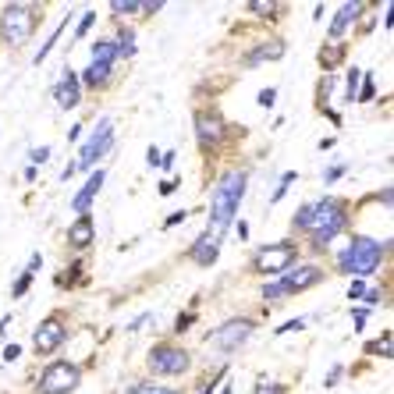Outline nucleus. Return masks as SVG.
Segmentation results:
<instances>
[{"label":"nucleus","instance_id":"1","mask_svg":"<svg viewBox=\"0 0 394 394\" xmlns=\"http://www.w3.org/2000/svg\"><path fill=\"white\" fill-rule=\"evenodd\" d=\"M245 181H248L245 171H227L217 181L213 199H210V224H206V238L220 242L227 235V227L235 224V213H238L242 196H245Z\"/></svg>","mask_w":394,"mask_h":394},{"label":"nucleus","instance_id":"2","mask_svg":"<svg viewBox=\"0 0 394 394\" xmlns=\"http://www.w3.org/2000/svg\"><path fill=\"white\" fill-rule=\"evenodd\" d=\"M351 224V206L341 196H323L320 202H313V220H309V238H313V248L323 253V248L334 242L341 231H348Z\"/></svg>","mask_w":394,"mask_h":394},{"label":"nucleus","instance_id":"3","mask_svg":"<svg viewBox=\"0 0 394 394\" xmlns=\"http://www.w3.org/2000/svg\"><path fill=\"white\" fill-rule=\"evenodd\" d=\"M384 256H387V242H377L369 235H356L345 245V253L338 256V270L351 274V277H369V274L380 270Z\"/></svg>","mask_w":394,"mask_h":394},{"label":"nucleus","instance_id":"4","mask_svg":"<svg viewBox=\"0 0 394 394\" xmlns=\"http://www.w3.org/2000/svg\"><path fill=\"white\" fill-rule=\"evenodd\" d=\"M299 263V242H270L253 253L248 259V274H259V277H281L288 274L292 266Z\"/></svg>","mask_w":394,"mask_h":394},{"label":"nucleus","instance_id":"5","mask_svg":"<svg viewBox=\"0 0 394 394\" xmlns=\"http://www.w3.org/2000/svg\"><path fill=\"white\" fill-rule=\"evenodd\" d=\"M39 22H43V14L32 4H8L4 14H0V39H4L8 47H22L32 39Z\"/></svg>","mask_w":394,"mask_h":394},{"label":"nucleus","instance_id":"6","mask_svg":"<svg viewBox=\"0 0 394 394\" xmlns=\"http://www.w3.org/2000/svg\"><path fill=\"white\" fill-rule=\"evenodd\" d=\"M146 366H150V373H157V377H181V373H189V366H192V351H185L174 341H160V345L150 348Z\"/></svg>","mask_w":394,"mask_h":394},{"label":"nucleus","instance_id":"7","mask_svg":"<svg viewBox=\"0 0 394 394\" xmlns=\"http://www.w3.org/2000/svg\"><path fill=\"white\" fill-rule=\"evenodd\" d=\"M82 384V366L68 359H54L36 380V394H71Z\"/></svg>","mask_w":394,"mask_h":394},{"label":"nucleus","instance_id":"8","mask_svg":"<svg viewBox=\"0 0 394 394\" xmlns=\"http://www.w3.org/2000/svg\"><path fill=\"white\" fill-rule=\"evenodd\" d=\"M196 139L202 153H213L220 142L227 139V121L217 107H199L196 111Z\"/></svg>","mask_w":394,"mask_h":394},{"label":"nucleus","instance_id":"9","mask_svg":"<svg viewBox=\"0 0 394 394\" xmlns=\"http://www.w3.org/2000/svg\"><path fill=\"white\" fill-rule=\"evenodd\" d=\"M114 146V121L111 117H103L100 124H96V132L82 142V150H78V160H75V171H89L93 163L103 157Z\"/></svg>","mask_w":394,"mask_h":394},{"label":"nucleus","instance_id":"10","mask_svg":"<svg viewBox=\"0 0 394 394\" xmlns=\"http://www.w3.org/2000/svg\"><path fill=\"white\" fill-rule=\"evenodd\" d=\"M253 330H256V323L248 320V316H238V320H227V323H220L213 334H206V341H213L220 351H235L238 345H245L248 338H253Z\"/></svg>","mask_w":394,"mask_h":394},{"label":"nucleus","instance_id":"11","mask_svg":"<svg viewBox=\"0 0 394 394\" xmlns=\"http://www.w3.org/2000/svg\"><path fill=\"white\" fill-rule=\"evenodd\" d=\"M68 341V327L60 316H50L36 327V334H32V348H36V356H54V351Z\"/></svg>","mask_w":394,"mask_h":394},{"label":"nucleus","instance_id":"12","mask_svg":"<svg viewBox=\"0 0 394 394\" xmlns=\"http://www.w3.org/2000/svg\"><path fill=\"white\" fill-rule=\"evenodd\" d=\"M323 281V266H316V263H302V266H295V270H288V274H281V292L284 295H299V292H305V288H316Z\"/></svg>","mask_w":394,"mask_h":394},{"label":"nucleus","instance_id":"13","mask_svg":"<svg viewBox=\"0 0 394 394\" xmlns=\"http://www.w3.org/2000/svg\"><path fill=\"white\" fill-rule=\"evenodd\" d=\"M54 100H57L65 111H75L78 103H82V86H78V71H75V68H65L60 82L54 86Z\"/></svg>","mask_w":394,"mask_h":394},{"label":"nucleus","instance_id":"14","mask_svg":"<svg viewBox=\"0 0 394 394\" xmlns=\"http://www.w3.org/2000/svg\"><path fill=\"white\" fill-rule=\"evenodd\" d=\"M284 54H288L284 39H263V43H256L253 50L242 57V65H245V68H256V65H263V60H281Z\"/></svg>","mask_w":394,"mask_h":394},{"label":"nucleus","instance_id":"15","mask_svg":"<svg viewBox=\"0 0 394 394\" xmlns=\"http://www.w3.org/2000/svg\"><path fill=\"white\" fill-rule=\"evenodd\" d=\"M93 242H96V227H93V217H89V213L75 217V224L68 227V245H71V248H89Z\"/></svg>","mask_w":394,"mask_h":394},{"label":"nucleus","instance_id":"16","mask_svg":"<svg viewBox=\"0 0 394 394\" xmlns=\"http://www.w3.org/2000/svg\"><path fill=\"white\" fill-rule=\"evenodd\" d=\"M366 11V4H341L338 18L330 22V43H341V36L348 32V25H356V18Z\"/></svg>","mask_w":394,"mask_h":394},{"label":"nucleus","instance_id":"17","mask_svg":"<svg viewBox=\"0 0 394 394\" xmlns=\"http://www.w3.org/2000/svg\"><path fill=\"white\" fill-rule=\"evenodd\" d=\"M217 256H220V242H213V238H196L192 242V248H189V259L196 263V266H213L217 263Z\"/></svg>","mask_w":394,"mask_h":394},{"label":"nucleus","instance_id":"18","mask_svg":"<svg viewBox=\"0 0 394 394\" xmlns=\"http://www.w3.org/2000/svg\"><path fill=\"white\" fill-rule=\"evenodd\" d=\"M103 178H107V174H103V171H96V174H89V181L86 185H82V192L71 199V210L82 217V213H89V206H93V199H96V192H100V185H103Z\"/></svg>","mask_w":394,"mask_h":394},{"label":"nucleus","instance_id":"19","mask_svg":"<svg viewBox=\"0 0 394 394\" xmlns=\"http://www.w3.org/2000/svg\"><path fill=\"white\" fill-rule=\"evenodd\" d=\"M107 82H111V68H103V65H89L78 75V86H89V89H103Z\"/></svg>","mask_w":394,"mask_h":394},{"label":"nucleus","instance_id":"20","mask_svg":"<svg viewBox=\"0 0 394 394\" xmlns=\"http://www.w3.org/2000/svg\"><path fill=\"white\" fill-rule=\"evenodd\" d=\"M114 60H117V47H114V39H96V43H93V65L114 68Z\"/></svg>","mask_w":394,"mask_h":394},{"label":"nucleus","instance_id":"21","mask_svg":"<svg viewBox=\"0 0 394 394\" xmlns=\"http://www.w3.org/2000/svg\"><path fill=\"white\" fill-rule=\"evenodd\" d=\"M248 11L259 14V18H270V22H277V18L288 11V4H274V0H248Z\"/></svg>","mask_w":394,"mask_h":394},{"label":"nucleus","instance_id":"22","mask_svg":"<svg viewBox=\"0 0 394 394\" xmlns=\"http://www.w3.org/2000/svg\"><path fill=\"white\" fill-rule=\"evenodd\" d=\"M341 60H345V43H323V50H320V65H323V71H334Z\"/></svg>","mask_w":394,"mask_h":394},{"label":"nucleus","instance_id":"23","mask_svg":"<svg viewBox=\"0 0 394 394\" xmlns=\"http://www.w3.org/2000/svg\"><path fill=\"white\" fill-rule=\"evenodd\" d=\"M114 47H117V57H135V32H132L128 25H121Z\"/></svg>","mask_w":394,"mask_h":394},{"label":"nucleus","instance_id":"24","mask_svg":"<svg viewBox=\"0 0 394 394\" xmlns=\"http://www.w3.org/2000/svg\"><path fill=\"white\" fill-rule=\"evenodd\" d=\"M128 394H181V391L163 387V384H150V380H139V384H132V387H128Z\"/></svg>","mask_w":394,"mask_h":394},{"label":"nucleus","instance_id":"25","mask_svg":"<svg viewBox=\"0 0 394 394\" xmlns=\"http://www.w3.org/2000/svg\"><path fill=\"white\" fill-rule=\"evenodd\" d=\"M65 29H68V18H65V22H60V25H57V29L50 32V39H47V43L39 47V54H36V65H43V60L50 57V50L57 47V39H60V32H65Z\"/></svg>","mask_w":394,"mask_h":394},{"label":"nucleus","instance_id":"26","mask_svg":"<svg viewBox=\"0 0 394 394\" xmlns=\"http://www.w3.org/2000/svg\"><path fill=\"white\" fill-rule=\"evenodd\" d=\"M309 220H313V202L299 206V213L292 217V231H305L309 235Z\"/></svg>","mask_w":394,"mask_h":394},{"label":"nucleus","instance_id":"27","mask_svg":"<svg viewBox=\"0 0 394 394\" xmlns=\"http://www.w3.org/2000/svg\"><path fill=\"white\" fill-rule=\"evenodd\" d=\"M359 82H362V71H359V68H351V71H348V78H345V100H356Z\"/></svg>","mask_w":394,"mask_h":394},{"label":"nucleus","instance_id":"28","mask_svg":"<svg viewBox=\"0 0 394 394\" xmlns=\"http://www.w3.org/2000/svg\"><path fill=\"white\" fill-rule=\"evenodd\" d=\"M377 351H380L384 359H391V330L384 334V341H369L366 345V356H377Z\"/></svg>","mask_w":394,"mask_h":394},{"label":"nucleus","instance_id":"29","mask_svg":"<svg viewBox=\"0 0 394 394\" xmlns=\"http://www.w3.org/2000/svg\"><path fill=\"white\" fill-rule=\"evenodd\" d=\"M295 181H299V174H295V171H284V174H281V185L274 189V202H281V199H284V192L292 189Z\"/></svg>","mask_w":394,"mask_h":394},{"label":"nucleus","instance_id":"30","mask_svg":"<svg viewBox=\"0 0 394 394\" xmlns=\"http://www.w3.org/2000/svg\"><path fill=\"white\" fill-rule=\"evenodd\" d=\"M253 394H288V387H284V384H277V380H256Z\"/></svg>","mask_w":394,"mask_h":394},{"label":"nucleus","instance_id":"31","mask_svg":"<svg viewBox=\"0 0 394 394\" xmlns=\"http://www.w3.org/2000/svg\"><path fill=\"white\" fill-rule=\"evenodd\" d=\"M111 11L114 14H135V11H142V4H135V0H111Z\"/></svg>","mask_w":394,"mask_h":394},{"label":"nucleus","instance_id":"32","mask_svg":"<svg viewBox=\"0 0 394 394\" xmlns=\"http://www.w3.org/2000/svg\"><path fill=\"white\" fill-rule=\"evenodd\" d=\"M93 22H96V11H86L82 14V22H78V29H75V39H82L89 29H93Z\"/></svg>","mask_w":394,"mask_h":394},{"label":"nucleus","instance_id":"33","mask_svg":"<svg viewBox=\"0 0 394 394\" xmlns=\"http://www.w3.org/2000/svg\"><path fill=\"white\" fill-rule=\"evenodd\" d=\"M256 103H259V107H266V111H270L274 103H277V89H274V86H270V89H259V100H256Z\"/></svg>","mask_w":394,"mask_h":394},{"label":"nucleus","instance_id":"34","mask_svg":"<svg viewBox=\"0 0 394 394\" xmlns=\"http://www.w3.org/2000/svg\"><path fill=\"white\" fill-rule=\"evenodd\" d=\"M263 299H270V302H284L288 295L281 292V284L274 281V284H266V288H263Z\"/></svg>","mask_w":394,"mask_h":394},{"label":"nucleus","instance_id":"35","mask_svg":"<svg viewBox=\"0 0 394 394\" xmlns=\"http://www.w3.org/2000/svg\"><path fill=\"white\" fill-rule=\"evenodd\" d=\"M373 93H377V89H373V78L366 75V78H362V89L356 93V100H359V103H369V100H373Z\"/></svg>","mask_w":394,"mask_h":394},{"label":"nucleus","instance_id":"36","mask_svg":"<svg viewBox=\"0 0 394 394\" xmlns=\"http://www.w3.org/2000/svg\"><path fill=\"white\" fill-rule=\"evenodd\" d=\"M29 284H32V277H29V274H22V277L14 281V288H11V295H14V299H22V295L29 292Z\"/></svg>","mask_w":394,"mask_h":394},{"label":"nucleus","instance_id":"37","mask_svg":"<svg viewBox=\"0 0 394 394\" xmlns=\"http://www.w3.org/2000/svg\"><path fill=\"white\" fill-rule=\"evenodd\" d=\"M196 320V313H181L178 320H174V334H185V330H189V323Z\"/></svg>","mask_w":394,"mask_h":394},{"label":"nucleus","instance_id":"38","mask_svg":"<svg viewBox=\"0 0 394 394\" xmlns=\"http://www.w3.org/2000/svg\"><path fill=\"white\" fill-rule=\"evenodd\" d=\"M29 160H32V163H47V160H50V146H36V150L29 153Z\"/></svg>","mask_w":394,"mask_h":394},{"label":"nucleus","instance_id":"39","mask_svg":"<svg viewBox=\"0 0 394 394\" xmlns=\"http://www.w3.org/2000/svg\"><path fill=\"white\" fill-rule=\"evenodd\" d=\"M302 327H305V320L299 316V320H288L284 327H277V334H292V330H302Z\"/></svg>","mask_w":394,"mask_h":394},{"label":"nucleus","instance_id":"40","mask_svg":"<svg viewBox=\"0 0 394 394\" xmlns=\"http://www.w3.org/2000/svg\"><path fill=\"white\" fill-rule=\"evenodd\" d=\"M345 171H348V167H345V163H334V167H330V171L323 174V181H338V178H341Z\"/></svg>","mask_w":394,"mask_h":394},{"label":"nucleus","instance_id":"41","mask_svg":"<svg viewBox=\"0 0 394 394\" xmlns=\"http://www.w3.org/2000/svg\"><path fill=\"white\" fill-rule=\"evenodd\" d=\"M341 373H345V366H334V369L327 373V384H323V387H338V377H341Z\"/></svg>","mask_w":394,"mask_h":394},{"label":"nucleus","instance_id":"42","mask_svg":"<svg viewBox=\"0 0 394 394\" xmlns=\"http://www.w3.org/2000/svg\"><path fill=\"white\" fill-rule=\"evenodd\" d=\"M39 266H43V256H39V253H32V259H29V270H25V274H29V277H32V274H39Z\"/></svg>","mask_w":394,"mask_h":394},{"label":"nucleus","instance_id":"43","mask_svg":"<svg viewBox=\"0 0 394 394\" xmlns=\"http://www.w3.org/2000/svg\"><path fill=\"white\" fill-rule=\"evenodd\" d=\"M174 157H178L174 150H167V153H160V167H167V171H171V167H174Z\"/></svg>","mask_w":394,"mask_h":394},{"label":"nucleus","instance_id":"44","mask_svg":"<svg viewBox=\"0 0 394 394\" xmlns=\"http://www.w3.org/2000/svg\"><path fill=\"white\" fill-rule=\"evenodd\" d=\"M18 356H22V348H18V345H8V348H4V362H14Z\"/></svg>","mask_w":394,"mask_h":394},{"label":"nucleus","instance_id":"45","mask_svg":"<svg viewBox=\"0 0 394 394\" xmlns=\"http://www.w3.org/2000/svg\"><path fill=\"white\" fill-rule=\"evenodd\" d=\"M362 299H366L369 305H377V302H380V288H369V292H362Z\"/></svg>","mask_w":394,"mask_h":394},{"label":"nucleus","instance_id":"46","mask_svg":"<svg viewBox=\"0 0 394 394\" xmlns=\"http://www.w3.org/2000/svg\"><path fill=\"white\" fill-rule=\"evenodd\" d=\"M163 8V0H150V4H142V14H157Z\"/></svg>","mask_w":394,"mask_h":394},{"label":"nucleus","instance_id":"47","mask_svg":"<svg viewBox=\"0 0 394 394\" xmlns=\"http://www.w3.org/2000/svg\"><path fill=\"white\" fill-rule=\"evenodd\" d=\"M185 217H189V213H185V210H178V213H171V217H167V224H163V227H174V224H185Z\"/></svg>","mask_w":394,"mask_h":394},{"label":"nucleus","instance_id":"48","mask_svg":"<svg viewBox=\"0 0 394 394\" xmlns=\"http://www.w3.org/2000/svg\"><path fill=\"white\" fill-rule=\"evenodd\" d=\"M174 189H178V181H174V178H167V181H163V185H160V196H171Z\"/></svg>","mask_w":394,"mask_h":394},{"label":"nucleus","instance_id":"49","mask_svg":"<svg viewBox=\"0 0 394 394\" xmlns=\"http://www.w3.org/2000/svg\"><path fill=\"white\" fill-rule=\"evenodd\" d=\"M362 292H366V288H362V281H356V284L348 288V299H362Z\"/></svg>","mask_w":394,"mask_h":394},{"label":"nucleus","instance_id":"50","mask_svg":"<svg viewBox=\"0 0 394 394\" xmlns=\"http://www.w3.org/2000/svg\"><path fill=\"white\" fill-rule=\"evenodd\" d=\"M150 320H153V313H142V316H139V320H135V323H132L128 330H142V327H146Z\"/></svg>","mask_w":394,"mask_h":394},{"label":"nucleus","instance_id":"51","mask_svg":"<svg viewBox=\"0 0 394 394\" xmlns=\"http://www.w3.org/2000/svg\"><path fill=\"white\" fill-rule=\"evenodd\" d=\"M146 160H150V167H160V150H157V146H150Z\"/></svg>","mask_w":394,"mask_h":394},{"label":"nucleus","instance_id":"52","mask_svg":"<svg viewBox=\"0 0 394 394\" xmlns=\"http://www.w3.org/2000/svg\"><path fill=\"white\" fill-rule=\"evenodd\" d=\"M351 320H356V330L366 323V309H356V313H351Z\"/></svg>","mask_w":394,"mask_h":394},{"label":"nucleus","instance_id":"53","mask_svg":"<svg viewBox=\"0 0 394 394\" xmlns=\"http://www.w3.org/2000/svg\"><path fill=\"white\" fill-rule=\"evenodd\" d=\"M213 387H217V384H206V387H202V391H199V394H210V391H213Z\"/></svg>","mask_w":394,"mask_h":394},{"label":"nucleus","instance_id":"54","mask_svg":"<svg viewBox=\"0 0 394 394\" xmlns=\"http://www.w3.org/2000/svg\"><path fill=\"white\" fill-rule=\"evenodd\" d=\"M220 394H231V387H224V391H220Z\"/></svg>","mask_w":394,"mask_h":394}]
</instances>
